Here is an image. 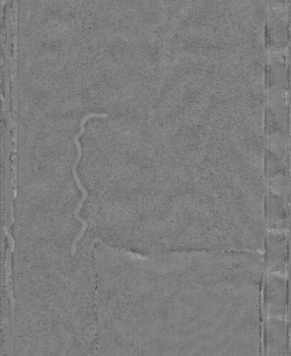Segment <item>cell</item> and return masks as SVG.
I'll return each mask as SVG.
<instances>
[{"instance_id":"obj_1","label":"cell","mask_w":291,"mask_h":356,"mask_svg":"<svg viewBox=\"0 0 291 356\" xmlns=\"http://www.w3.org/2000/svg\"><path fill=\"white\" fill-rule=\"evenodd\" d=\"M261 292L249 252L114 250L99 273L98 330L113 355H248Z\"/></svg>"},{"instance_id":"obj_2","label":"cell","mask_w":291,"mask_h":356,"mask_svg":"<svg viewBox=\"0 0 291 356\" xmlns=\"http://www.w3.org/2000/svg\"><path fill=\"white\" fill-rule=\"evenodd\" d=\"M80 213L13 214V347L26 355H73L97 334L94 239Z\"/></svg>"},{"instance_id":"obj_3","label":"cell","mask_w":291,"mask_h":356,"mask_svg":"<svg viewBox=\"0 0 291 356\" xmlns=\"http://www.w3.org/2000/svg\"><path fill=\"white\" fill-rule=\"evenodd\" d=\"M264 296H262L265 318L288 319V280L287 273H267Z\"/></svg>"},{"instance_id":"obj_4","label":"cell","mask_w":291,"mask_h":356,"mask_svg":"<svg viewBox=\"0 0 291 356\" xmlns=\"http://www.w3.org/2000/svg\"><path fill=\"white\" fill-rule=\"evenodd\" d=\"M267 238V273H288V232L269 231Z\"/></svg>"}]
</instances>
